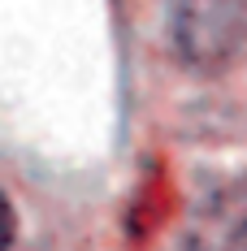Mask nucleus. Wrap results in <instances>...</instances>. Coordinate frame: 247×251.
<instances>
[{
    "label": "nucleus",
    "mask_w": 247,
    "mask_h": 251,
    "mask_svg": "<svg viewBox=\"0 0 247 251\" xmlns=\"http://www.w3.org/2000/svg\"><path fill=\"white\" fill-rule=\"evenodd\" d=\"M199 251H247V186L213 203L199 221Z\"/></svg>",
    "instance_id": "nucleus-1"
},
{
    "label": "nucleus",
    "mask_w": 247,
    "mask_h": 251,
    "mask_svg": "<svg viewBox=\"0 0 247 251\" xmlns=\"http://www.w3.org/2000/svg\"><path fill=\"white\" fill-rule=\"evenodd\" d=\"M13 234H18V221H13V203L4 200V191H0V251L13 247Z\"/></svg>",
    "instance_id": "nucleus-2"
}]
</instances>
